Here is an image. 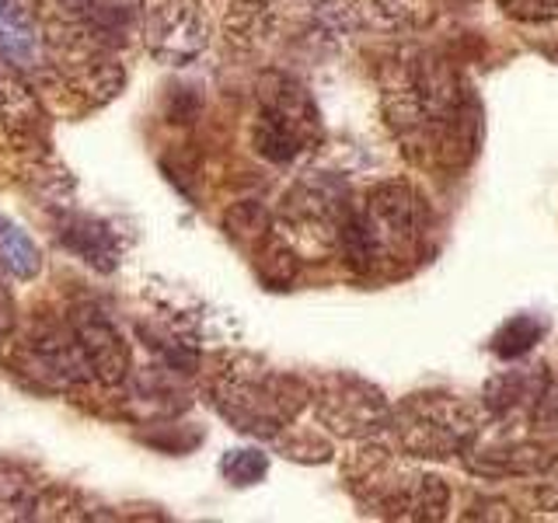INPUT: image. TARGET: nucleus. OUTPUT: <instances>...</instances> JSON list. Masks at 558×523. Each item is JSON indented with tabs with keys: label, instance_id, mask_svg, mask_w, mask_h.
I'll return each mask as SVG.
<instances>
[{
	"label": "nucleus",
	"instance_id": "17",
	"mask_svg": "<svg viewBox=\"0 0 558 523\" xmlns=\"http://www.w3.org/2000/svg\"><path fill=\"white\" fill-rule=\"evenodd\" d=\"M0 262L17 279H32L43 269V255L35 248V241L25 234V227H17L4 214H0Z\"/></svg>",
	"mask_w": 558,
	"mask_h": 523
},
{
	"label": "nucleus",
	"instance_id": "2",
	"mask_svg": "<svg viewBox=\"0 0 558 523\" xmlns=\"http://www.w3.org/2000/svg\"><path fill=\"white\" fill-rule=\"evenodd\" d=\"M423 241V203L401 182L374 188L360 209H349L339 227L345 262L356 272L391 276L418 255Z\"/></svg>",
	"mask_w": 558,
	"mask_h": 523
},
{
	"label": "nucleus",
	"instance_id": "13",
	"mask_svg": "<svg viewBox=\"0 0 558 523\" xmlns=\"http://www.w3.org/2000/svg\"><path fill=\"white\" fill-rule=\"evenodd\" d=\"M548 388V377L541 370H506L502 377H496L493 384H488L485 391V401L493 412H517V409H537L541 394H545Z\"/></svg>",
	"mask_w": 558,
	"mask_h": 523
},
{
	"label": "nucleus",
	"instance_id": "9",
	"mask_svg": "<svg viewBox=\"0 0 558 523\" xmlns=\"http://www.w3.org/2000/svg\"><path fill=\"white\" fill-rule=\"evenodd\" d=\"M314 401H318L322 423L342 436H374L391 423V409L384 405V394L353 377L325 380L322 394Z\"/></svg>",
	"mask_w": 558,
	"mask_h": 523
},
{
	"label": "nucleus",
	"instance_id": "15",
	"mask_svg": "<svg viewBox=\"0 0 558 523\" xmlns=\"http://www.w3.org/2000/svg\"><path fill=\"white\" fill-rule=\"evenodd\" d=\"M502 471H513V475H531L537 482V499L558 513V447L555 450H510L506 453Z\"/></svg>",
	"mask_w": 558,
	"mask_h": 523
},
{
	"label": "nucleus",
	"instance_id": "14",
	"mask_svg": "<svg viewBox=\"0 0 558 523\" xmlns=\"http://www.w3.org/2000/svg\"><path fill=\"white\" fill-rule=\"evenodd\" d=\"M276 17V0H234V8L227 11V39L241 49H252L272 32Z\"/></svg>",
	"mask_w": 558,
	"mask_h": 523
},
{
	"label": "nucleus",
	"instance_id": "11",
	"mask_svg": "<svg viewBox=\"0 0 558 523\" xmlns=\"http://www.w3.org/2000/svg\"><path fill=\"white\" fill-rule=\"evenodd\" d=\"M70 325H74L77 339H81V349L87 363H92V374L95 380H101L105 388H116V384H122L130 377V342L119 336V328L105 318L101 311L95 307H81L74 318H70Z\"/></svg>",
	"mask_w": 558,
	"mask_h": 523
},
{
	"label": "nucleus",
	"instance_id": "4",
	"mask_svg": "<svg viewBox=\"0 0 558 523\" xmlns=\"http://www.w3.org/2000/svg\"><path fill=\"white\" fill-rule=\"evenodd\" d=\"M252 144L276 165L296 161L301 154L322 144V119L304 84H296L287 74H269L262 81Z\"/></svg>",
	"mask_w": 558,
	"mask_h": 523
},
{
	"label": "nucleus",
	"instance_id": "20",
	"mask_svg": "<svg viewBox=\"0 0 558 523\" xmlns=\"http://www.w3.org/2000/svg\"><path fill=\"white\" fill-rule=\"evenodd\" d=\"M499 4L523 17V22H548V17H558V0H499Z\"/></svg>",
	"mask_w": 558,
	"mask_h": 523
},
{
	"label": "nucleus",
	"instance_id": "3",
	"mask_svg": "<svg viewBox=\"0 0 558 523\" xmlns=\"http://www.w3.org/2000/svg\"><path fill=\"white\" fill-rule=\"evenodd\" d=\"M209 394H214V405L227 423L252 436H279L311 398L296 377L262 370V366L241 360L217 374Z\"/></svg>",
	"mask_w": 558,
	"mask_h": 523
},
{
	"label": "nucleus",
	"instance_id": "19",
	"mask_svg": "<svg viewBox=\"0 0 558 523\" xmlns=\"http://www.w3.org/2000/svg\"><path fill=\"white\" fill-rule=\"evenodd\" d=\"M269 471V458L262 450H227L220 475L231 485H258Z\"/></svg>",
	"mask_w": 558,
	"mask_h": 523
},
{
	"label": "nucleus",
	"instance_id": "8",
	"mask_svg": "<svg viewBox=\"0 0 558 523\" xmlns=\"http://www.w3.org/2000/svg\"><path fill=\"white\" fill-rule=\"evenodd\" d=\"M140 22L150 57L168 66H185L209 46V17L199 0H154Z\"/></svg>",
	"mask_w": 558,
	"mask_h": 523
},
{
	"label": "nucleus",
	"instance_id": "7",
	"mask_svg": "<svg viewBox=\"0 0 558 523\" xmlns=\"http://www.w3.org/2000/svg\"><path fill=\"white\" fill-rule=\"evenodd\" d=\"M17 370L35 377L49 391H74L81 384L95 380L92 363H87L81 339L70 321L35 325L28 336L17 342Z\"/></svg>",
	"mask_w": 558,
	"mask_h": 523
},
{
	"label": "nucleus",
	"instance_id": "5",
	"mask_svg": "<svg viewBox=\"0 0 558 523\" xmlns=\"http://www.w3.org/2000/svg\"><path fill=\"white\" fill-rule=\"evenodd\" d=\"M388 426L398 433L401 447L412 458H450V453H464L475 440L478 415L458 398L415 394L398 412H391Z\"/></svg>",
	"mask_w": 558,
	"mask_h": 523
},
{
	"label": "nucleus",
	"instance_id": "12",
	"mask_svg": "<svg viewBox=\"0 0 558 523\" xmlns=\"http://www.w3.org/2000/svg\"><path fill=\"white\" fill-rule=\"evenodd\" d=\"M60 238L66 248L77 258H84L92 269L112 272L119 266V241L109 231V223H101L98 217H87V214L60 217Z\"/></svg>",
	"mask_w": 558,
	"mask_h": 523
},
{
	"label": "nucleus",
	"instance_id": "6",
	"mask_svg": "<svg viewBox=\"0 0 558 523\" xmlns=\"http://www.w3.org/2000/svg\"><path fill=\"white\" fill-rule=\"evenodd\" d=\"M363 499L377 506L384 516H401V520H440L447 516L450 492L440 478L423 475V471L380 461L377 467L363 471L360 482Z\"/></svg>",
	"mask_w": 558,
	"mask_h": 523
},
{
	"label": "nucleus",
	"instance_id": "10",
	"mask_svg": "<svg viewBox=\"0 0 558 523\" xmlns=\"http://www.w3.org/2000/svg\"><path fill=\"white\" fill-rule=\"evenodd\" d=\"M46 22L32 0H0V57L25 77L46 74L52 63Z\"/></svg>",
	"mask_w": 558,
	"mask_h": 523
},
{
	"label": "nucleus",
	"instance_id": "18",
	"mask_svg": "<svg viewBox=\"0 0 558 523\" xmlns=\"http://www.w3.org/2000/svg\"><path fill=\"white\" fill-rule=\"evenodd\" d=\"M541 331H545V325H541V321L534 318V314H520V318L506 321V325L499 328V336H496V353L506 356V360L531 353V349L537 345V339H541Z\"/></svg>",
	"mask_w": 558,
	"mask_h": 523
},
{
	"label": "nucleus",
	"instance_id": "16",
	"mask_svg": "<svg viewBox=\"0 0 558 523\" xmlns=\"http://www.w3.org/2000/svg\"><path fill=\"white\" fill-rule=\"evenodd\" d=\"M43 492L22 467L0 461V520H39Z\"/></svg>",
	"mask_w": 558,
	"mask_h": 523
},
{
	"label": "nucleus",
	"instance_id": "1",
	"mask_svg": "<svg viewBox=\"0 0 558 523\" xmlns=\"http://www.w3.org/2000/svg\"><path fill=\"white\" fill-rule=\"evenodd\" d=\"M388 112L405 150L418 157L450 161L458 150H475V105L444 63L415 60L388 92Z\"/></svg>",
	"mask_w": 558,
	"mask_h": 523
}]
</instances>
